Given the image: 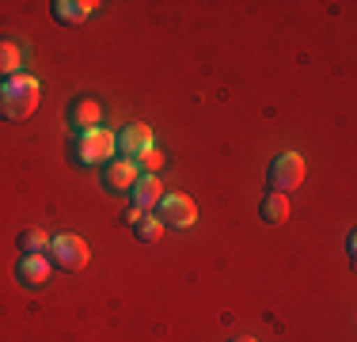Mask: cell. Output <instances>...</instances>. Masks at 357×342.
Returning a JSON list of instances; mask_svg holds the SVG:
<instances>
[{
    "label": "cell",
    "instance_id": "obj_1",
    "mask_svg": "<svg viewBox=\"0 0 357 342\" xmlns=\"http://www.w3.org/2000/svg\"><path fill=\"white\" fill-rule=\"evenodd\" d=\"M42 103V84L35 76H12V80H0V118L4 122H27Z\"/></svg>",
    "mask_w": 357,
    "mask_h": 342
},
{
    "label": "cell",
    "instance_id": "obj_2",
    "mask_svg": "<svg viewBox=\"0 0 357 342\" xmlns=\"http://www.w3.org/2000/svg\"><path fill=\"white\" fill-rule=\"evenodd\" d=\"M114 152H118V137L103 130V126L73 133V141H69V160L76 168H103L114 160Z\"/></svg>",
    "mask_w": 357,
    "mask_h": 342
},
{
    "label": "cell",
    "instance_id": "obj_3",
    "mask_svg": "<svg viewBox=\"0 0 357 342\" xmlns=\"http://www.w3.org/2000/svg\"><path fill=\"white\" fill-rule=\"evenodd\" d=\"M46 259L61 270H84L91 259V247L84 236H73V232H61V236H50V251Z\"/></svg>",
    "mask_w": 357,
    "mask_h": 342
},
{
    "label": "cell",
    "instance_id": "obj_4",
    "mask_svg": "<svg viewBox=\"0 0 357 342\" xmlns=\"http://www.w3.org/2000/svg\"><path fill=\"white\" fill-rule=\"evenodd\" d=\"M270 191H278V194H289V191H296V186L304 183V175H308V164H304V156L301 152H282V156H274L270 160Z\"/></svg>",
    "mask_w": 357,
    "mask_h": 342
},
{
    "label": "cell",
    "instance_id": "obj_5",
    "mask_svg": "<svg viewBox=\"0 0 357 342\" xmlns=\"http://www.w3.org/2000/svg\"><path fill=\"white\" fill-rule=\"evenodd\" d=\"M152 213L160 217L164 228H194L198 225V205H194V198H186V194H164Z\"/></svg>",
    "mask_w": 357,
    "mask_h": 342
},
{
    "label": "cell",
    "instance_id": "obj_6",
    "mask_svg": "<svg viewBox=\"0 0 357 342\" xmlns=\"http://www.w3.org/2000/svg\"><path fill=\"white\" fill-rule=\"evenodd\" d=\"M137 175H141V168H137V160H110V164L99 168V186L110 194V198H122V194H130V186L137 183Z\"/></svg>",
    "mask_w": 357,
    "mask_h": 342
},
{
    "label": "cell",
    "instance_id": "obj_7",
    "mask_svg": "<svg viewBox=\"0 0 357 342\" xmlns=\"http://www.w3.org/2000/svg\"><path fill=\"white\" fill-rule=\"evenodd\" d=\"M65 122H69L73 133L96 130V126H103V107H99V99H91V96H76L69 103V110H65Z\"/></svg>",
    "mask_w": 357,
    "mask_h": 342
},
{
    "label": "cell",
    "instance_id": "obj_8",
    "mask_svg": "<svg viewBox=\"0 0 357 342\" xmlns=\"http://www.w3.org/2000/svg\"><path fill=\"white\" fill-rule=\"evenodd\" d=\"M50 274H54V262L46 255H20V262H15V281L23 289H46Z\"/></svg>",
    "mask_w": 357,
    "mask_h": 342
},
{
    "label": "cell",
    "instance_id": "obj_9",
    "mask_svg": "<svg viewBox=\"0 0 357 342\" xmlns=\"http://www.w3.org/2000/svg\"><path fill=\"white\" fill-rule=\"evenodd\" d=\"M118 149H122L126 160H137V156H144L149 149H156V137H152L149 126L133 122V126H126V130H122V137H118Z\"/></svg>",
    "mask_w": 357,
    "mask_h": 342
},
{
    "label": "cell",
    "instance_id": "obj_10",
    "mask_svg": "<svg viewBox=\"0 0 357 342\" xmlns=\"http://www.w3.org/2000/svg\"><path fill=\"white\" fill-rule=\"evenodd\" d=\"M164 183H160V175H137V183L130 186V198L137 209H156L160 198H164Z\"/></svg>",
    "mask_w": 357,
    "mask_h": 342
},
{
    "label": "cell",
    "instance_id": "obj_11",
    "mask_svg": "<svg viewBox=\"0 0 357 342\" xmlns=\"http://www.w3.org/2000/svg\"><path fill=\"white\" fill-rule=\"evenodd\" d=\"M23 65H27V50L15 38H0V80L23 76Z\"/></svg>",
    "mask_w": 357,
    "mask_h": 342
},
{
    "label": "cell",
    "instance_id": "obj_12",
    "mask_svg": "<svg viewBox=\"0 0 357 342\" xmlns=\"http://www.w3.org/2000/svg\"><path fill=\"white\" fill-rule=\"evenodd\" d=\"M54 20L57 23H84L88 15H96V0H54Z\"/></svg>",
    "mask_w": 357,
    "mask_h": 342
},
{
    "label": "cell",
    "instance_id": "obj_13",
    "mask_svg": "<svg viewBox=\"0 0 357 342\" xmlns=\"http://www.w3.org/2000/svg\"><path fill=\"white\" fill-rule=\"evenodd\" d=\"M289 213H293V205H289V194L266 191V198L259 202V217L266 221V225H282V221H289Z\"/></svg>",
    "mask_w": 357,
    "mask_h": 342
},
{
    "label": "cell",
    "instance_id": "obj_14",
    "mask_svg": "<svg viewBox=\"0 0 357 342\" xmlns=\"http://www.w3.org/2000/svg\"><path fill=\"white\" fill-rule=\"evenodd\" d=\"M15 247H20L23 255H46L50 251V232L46 228H23V232L15 236Z\"/></svg>",
    "mask_w": 357,
    "mask_h": 342
},
{
    "label": "cell",
    "instance_id": "obj_15",
    "mask_svg": "<svg viewBox=\"0 0 357 342\" xmlns=\"http://www.w3.org/2000/svg\"><path fill=\"white\" fill-rule=\"evenodd\" d=\"M133 236H137V244H160V239H164V225H160V217L149 209L137 225H133Z\"/></svg>",
    "mask_w": 357,
    "mask_h": 342
},
{
    "label": "cell",
    "instance_id": "obj_16",
    "mask_svg": "<svg viewBox=\"0 0 357 342\" xmlns=\"http://www.w3.org/2000/svg\"><path fill=\"white\" fill-rule=\"evenodd\" d=\"M164 164H167V156L160 149H149L144 156H137V168H141V175H160L164 171Z\"/></svg>",
    "mask_w": 357,
    "mask_h": 342
},
{
    "label": "cell",
    "instance_id": "obj_17",
    "mask_svg": "<svg viewBox=\"0 0 357 342\" xmlns=\"http://www.w3.org/2000/svg\"><path fill=\"white\" fill-rule=\"evenodd\" d=\"M144 213H149V209H137V205H130V209H126V225L133 228V225H137V221L144 217Z\"/></svg>",
    "mask_w": 357,
    "mask_h": 342
},
{
    "label": "cell",
    "instance_id": "obj_18",
    "mask_svg": "<svg viewBox=\"0 0 357 342\" xmlns=\"http://www.w3.org/2000/svg\"><path fill=\"white\" fill-rule=\"evenodd\" d=\"M228 342H259V339H251V335H240V339H228Z\"/></svg>",
    "mask_w": 357,
    "mask_h": 342
}]
</instances>
